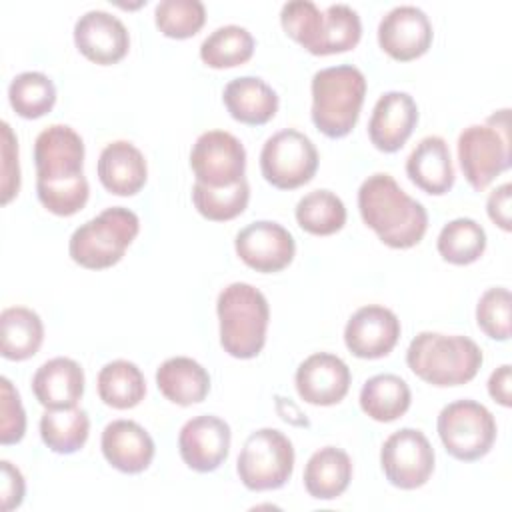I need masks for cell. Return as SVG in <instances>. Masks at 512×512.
<instances>
[{
  "label": "cell",
  "instance_id": "1",
  "mask_svg": "<svg viewBox=\"0 0 512 512\" xmlns=\"http://www.w3.org/2000/svg\"><path fill=\"white\" fill-rule=\"evenodd\" d=\"M36 194L42 206L56 216H72L88 202V180L82 172L84 142L66 124L44 128L34 142Z\"/></svg>",
  "mask_w": 512,
  "mask_h": 512
},
{
  "label": "cell",
  "instance_id": "2",
  "mask_svg": "<svg viewBox=\"0 0 512 512\" xmlns=\"http://www.w3.org/2000/svg\"><path fill=\"white\" fill-rule=\"evenodd\" d=\"M358 210L364 224L390 248L416 246L428 228L426 208L386 172H376L360 184Z\"/></svg>",
  "mask_w": 512,
  "mask_h": 512
},
{
  "label": "cell",
  "instance_id": "3",
  "mask_svg": "<svg viewBox=\"0 0 512 512\" xmlns=\"http://www.w3.org/2000/svg\"><path fill=\"white\" fill-rule=\"evenodd\" d=\"M480 346L458 334L420 332L406 350L408 368L424 382L446 388L470 382L482 366Z\"/></svg>",
  "mask_w": 512,
  "mask_h": 512
},
{
  "label": "cell",
  "instance_id": "4",
  "mask_svg": "<svg viewBox=\"0 0 512 512\" xmlns=\"http://www.w3.org/2000/svg\"><path fill=\"white\" fill-rule=\"evenodd\" d=\"M220 344L234 358L248 360L262 352L270 308L266 296L246 282H232L218 294Z\"/></svg>",
  "mask_w": 512,
  "mask_h": 512
},
{
  "label": "cell",
  "instance_id": "5",
  "mask_svg": "<svg viewBox=\"0 0 512 512\" xmlns=\"http://www.w3.org/2000/svg\"><path fill=\"white\" fill-rule=\"evenodd\" d=\"M312 122L328 138L346 136L358 122L366 96V78L352 64L318 70L312 76Z\"/></svg>",
  "mask_w": 512,
  "mask_h": 512
},
{
  "label": "cell",
  "instance_id": "6",
  "mask_svg": "<svg viewBox=\"0 0 512 512\" xmlns=\"http://www.w3.org/2000/svg\"><path fill=\"white\" fill-rule=\"evenodd\" d=\"M138 230L140 220L132 210L124 206L106 208L72 232L70 258L88 270L110 268L122 260Z\"/></svg>",
  "mask_w": 512,
  "mask_h": 512
},
{
  "label": "cell",
  "instance_id": "7",
  "mask_svg": "<svg viewBox=\"0 0 512 512\" xmlns=\"http://www.w3.org/2000/svg\"><path fill=\"white\" fill-rule=\"evenodd\" d=\"M458 162L474 190H484L510 168V110L502 108L484 124H470L458 136Z\"/></svg>",
  "mask_w": 512,
  "mask_h": 512
},
{
  "label": "cell",
  "instance_id": "8",
  "mask_svg": "<svg viewBox=\"0 0 512 512\" xmlns=\"http://www.w3.org/2000/svg\"><path fill=\"white\" fill-rule=\"evenodd\" d=\"M294 470L290 438L276 428L254 430L238 454L236 472L242 484L254 492L282 488Z\"/></svg>",
  "mask_w": 512,
  "mask_h": 512
},
{
  "label": "cell",
  "instance_id": "9",
  "mask_svg": "<svg viewBox=\"0 0 512 512\" xmlns=\"http://www.w3.org/2000/svg\"><path fill=\"white\" fill-rule=\"evenodd\" d=\"M438 436L446 452L462 462L486 456L496 440V420L492 412L476 400H456L438 414Z\"/></svg>",
  "mask_w": 512,
  "mask_h": 512
},
{
  "label": "cell",
  "instance_id": "10",
  "mask_svg": "<svg viewBox=\"0 0 512 512\" xmlns=\"http://www.w3.org/2000/svg\"><path fill=\"white\" fill-rule=\"evenodd\" d=\"M260 170L266 182L274 188H300L308 184L318 170V150L300 130H280L264 142Z\"/></svg>",
  "mask_w": 512,
  "mask_h": 512
},
{
  "label": "cell",
  "instance_id": "11",
  "mask_svg": "<svg viewBox=\"0 0 512 512\" xmlns=\"http://www.w3.org/2000/svg\"><path fill=\"white\" fill-rule=\"evenodd\" d=\"M380 466L386 480L400 490H416L434 472V448L416 428H400L390 434L380 450Z\"/></svg>",
  "mask_w": 512,
  "mask_h": 512
},
{
  "label": "cell",
  "instance_id": "12",
  "mask_svg": "<svg viewBox=\"0 0 512 512\" xmlns=\"http://www.w3.org/2000/svg\"><path fill=\"white\" fill-rule=\"evenodd\" d=\"M190 168L196 182L204 186H234L244 178L246 150L234 134L226 130H208L196 138L190 150Z\"/></svg>",
  "mask_w": 512,
  "mask_h": 512
},
{
  "label": "cell",
  "instance_id": "13",
  "mask_svg": "<svg viewBox=\"0 0 512 512\" xmlns=\"http://www.w3.org/2000/svg\"><path fill=\"white\" fill-rule=\"evenodd\" d=\"M234 248L246 266L262 274L284 270L296 254L292 234L272 220H256L244 226L236 234Z\"/></svg>",
  "mask_w": 512,
  "mask_h": 512
},
{
  "label": "cell",
  "instance_id": "14",
  "mask_svg": "<svg viewBox=\"0 0 512 512\" xmlns=\"http://www.w3.org/2000/svg\"><path fill=\"white\" fill-rule=\"evenodd\" d=\"M378 44L394 60L420 58L432 44V24L426 12L412 4L392 8L378 24Z\"/></svg>",
  "mask_w": 512,
  "mask_h": 512
},
{
  "label": "cell",
  "instance_id": "15",
  "mask_svg": "<svg viewBox=\"0 0 512 512\" xmlns=\"http://www.w3.org/2000/svg\"><path fill=\"white\" fill-rule=\"evenodd\" d=\"M230 426L212 414L184 422L178 434V450L184 464L196 472H214L228 458Z\"/></svg>",
  "mask_w": 512,
  "mask_h": 512
},
{
  "label": "cell",
  "instance_id": "16",
  "mask_svg": "<svg viewBox=\"0 0 512 512\" xmlns=\"http://www.w3.org/2000/svg\"><path fill=\"white\" fill-rule=\"evenodd\" d=\"M400 338L398 316L384 306L358 308L346 322L344 344L356 358L376 360L392 352Z\"/></svg>",
  "mask_w": 512,
  "mask_h": 512
},
{
  "label": "cell",
  "instance_id": "17",
  "mask_svg": "<svg viewBox=\"0 0 512 512\" xmlns=\"http://www.w3.org/2000/svg\"><path fill=\"white\" fill-rule=\"evenodd\" d=\"M74 44L92 62H120L130 48V36L120 18L106 10H88L74 24Z\"/></svg>",
  "mask_w": 512,
  "mask_h": 512
},
{
  "label": "cell",
  "instance_id": "18",
  "mask_svg": "<svg viewBox=\"0 0 512 512\" xmlns=\"http://www.w3.org/2000/svg\"><path fill=\"white\" fill-rule=\"evenodd\" d=\"M350 368L346 362L330 352H316L308 356L294 376L298 396L314 406L338 404L350 388Z\"/></svg>",
  "mask_w": 512,
  "mask_h": 512
},
{
  "label": "cell",
  "instance_id": "19",
  "mask_svg": "<svg viewBox=\"0 0 512 512\" xmlns=\"http://www.w3.org/2000/svg\"><path fill=\"white\" fill-rule=\"evenodd\" d=\"M418 124V106L408 92H384L368 120V138L380 152L400 150Z\"/></svg>",
  "mask_w": 512,
  "mask_h": 512
},
{
  "label": "cell",
  "instance_id": "20",
  "mask_svg": "<svg viewBox=\"0 0 512 512\" xmlns=\"http://www.w3.org/2000/svg\"><path fill=\"white\" fill-rule=\"evenodd\" d=\"M100 448L108 464L124 474L144 472L156 452L152 436L134 420H112L106 424Z\"/></svg>",
  "mask_w": 512,
  "mask_h": 512
},
{
  "label": "cell",
  "instance_id": "21",
  "mask_svg": "<svg viewBox=\"0 0 512 512\" xmlns=\"http://www.w3.org/2000/svg\"><path fill=\"white\" fill-rule=\"evenodd\" d=\"M32 392L46 410L74 408L84 394V370L72 358H52L34 372Z\"/></svg>",
  "mask_w": 512,
  "mask_h": 512
},
{
  "label": "cell",
  "instance_id": "22",
  "mask_svg": "<svg viewBox=\"0 0 512 512\" xmlns=\"http://www.w3.org/2000/svg\"><path fill=\"white\" fill-rule=\"evenodd\" d=\"M98 178L116 196H134L148 178L144 154L128 140H114L104 146L98 158Z\"/></svg>",
  "mask_w": 512,
  "mask_h": 512
},
{
  "label": "cell",
  "instance_id": "23",
  "mask_svg": "<svg viewBox=\"0 0 512 512\" xmlns=\"http://www.w3.org/2000/svg\"><path fill=\"white\" fill-rule=\"evenodd\" d=\"M408 178L426 194L442 196L454 186V166L442 136L422 138L406 158Z\"/></svg>",
  "mask_w": 512,
  "mask_h": 512
},
{
  "label": "cell",
  "instance_id": "24",
  "mask_svg": "<svg viewBox=\"0 0 512 512\" xmlns=\"http://www.w3.org/2000/svg\"><path fill=\"white\" fill-rule=\"evenodd\" d=\"M222 100L234 120L250 126L266 124L278 110V94L258 76L230 80L224 86Z\"/></svg>",
  "mask_w": 512,
  "mask_h": 512
},
{
  "label": "cell",
  "instance_id": "25",
  "mask_svg": "<svg viewBox=\"0 0 512 512\" xmlns=\"http://www.w3.org/2000/svg\"><path fill=\"white\" fill-rule=\"evenodd\" d=\"M156 386L166 400L178 406H190L208 396L210 376L196 360L188 356H174L158 366Z\"/></svg>",
  "mask_w": 512,
  "mask_h": 512
},
{
  "label": "cell",
  "instance_id": "26",
  "mask_svg": "<svg viewBox=\"0 0 512 512\" xmlns=\"http://www.w3.org/2000/svg\"><path fill=\"white\" fill-rule=\"evenodd\" d=\"M304 488L316 500H334L342 496L352 480V460L336 446L316 450L304 468Z\"/></svg>",
  "mask_w": 512,
  "mask_h": 512
},
{
  "label": "cell",
  "instance_id": "27",
  "mask_svg": "<svg viewBox=\"0 0 512 512\" xmlns=\"http://www.w3.org/2000/svg\"><path fill=\"white\" fill-rule=\"evenodd\" d=\"M44 340L40 316L24 306L4 308L0 314V352L6 360L22 362L32 358Z\"/></svg>",
  "mask_w": 512,
  "mask_h": 512
},
{
  "label": "cell",
  "instance_id": "28",
  "mask_svg": "<svg viewBox=\"0 0 512 512\" xmlns=\"http://www.w3.org/2000/svg\"><path fill=\"white\" fill-rule=\"evenodd\" d=\"M408 384L396 374H376L360 390L362 412L376 422H394L410 408Z\"/></svg>",
  "mask_w": 512,
  "mask_h": 512
},
{
  "label": "cell",
  "instance_id": "29",
  "mask_svg": "<svg viewBox=\"0 0 512 512\" xmlns=\"http://www.w3.org/2000/svg\"><path fill=\"white\" fill-rule=\"evenodd\" d=\"M98 396L106 406L128 410L138 406L146 394V380L140 368L128 360H112L98 372Z\"/></svg>",
  "mask_w": 512,
  "mask_h": 512
},
{
  "label": "cell",
  "instance_id": "30",
  "mask_svg": "<svg viewBox=\"0 0 512 512\" xmlns=\"http://www.w3.org/2000/svg\"><path fill=\"white\" fill-rule=\"evenodd\" d=\"M88 432V414L76 406L64 410H46L40 418L42 442L56 454L78 452L86 444Z\"/></svg>",
  "mask_w": 512,
  "mask_h": 512
},
{
  "label": "cell",
  "instance_id": "31",
  "mask_svg": "<svg viewBox=\"0 0 512 512\" xmlns=\"http://www.w3.org/2000/svg\"><path fill=\"white\" fill-rule=\"evenodd\" d=\"M254 52L252 34L238 24H226L210 32L200 44V58L210 68H232L248 62Z\"/></svg>",
  "mask_w": 512,
  "mask_h": 512
},
{
  "label": "cell",
  "instance_id": "32",
  "mask_svg": "<svg viewBox=\"0 0 512 512\" xmlns=\"http://www.w3.org/2000/svg\"><path fill=\"white\" fill-rule=\"evenodd\" d=\"M298 226L314 236H330L346 224V206L330 190H312L296 204Z\"/></svg>",
  "mask_w": 512,
  "mask_h": 512
},
{
  "label": "cell",
  "instance_id": "33",
  "mask_svg": "<svg viewBox=\"0 0 512 512\" xmlns=\"http://www.w3.org/2000/svg\"><path fill=\"white\" fill-rule=\"evenodd\" d=\"M438 254L456 266L476 262L486 250V232L472 218H454L442 226L436 240Z\"/></svg>",
  "mask_w": 512,
  "mask_h": 512
},
{
  "label": "cell",
  "instance_id": "34",
  "mask_svg": "<svg viewBox=\"0 0 512 512\" xmlns=\"http://www.w3.org/2000/svg\"><path fill=\"white\" fill-rule=\"evenodd\" d=\"M12 110L28 120L48 114L56 102V86L42 72H22L8 86Z\"/></svg>",
  "mask_w": 512,
  "mask_h": 512
},
{
  "label": "cell",
  "instance_id": "35",
  "mask_svg": "<svg viewBox=\"0 0 512 512\" xmlns=\"http://www.w3.org/2000/svg\"><path fill=\"white\" fill-rule=\"evenodd\" d=\"M250 200V186L248 180L242 178L234 186L226 188H212L200 182H194L192 188V202L196 210L212 222H226L240 216Z\"/></svg>",
  "mask_w": 512,
  "mask_h": 512
},
{
  "label": "cell",
  "instance_id": "36",
  "mask_svg": "<svg viewBox=\"0 0 512 512\" xmlns=\"http://www.w3.org/2000/svg\"><path fill=\"white\" fill-rule=\"evenodd\" d=\"M362 36V24L358 12L348 4H330L324 10V26L316 56H328L336 52L352 50Z\"/></svg>",
  "mask_w": 512,
  "mask_h": 512
},
{
  "label": "cell",
  "instance_id": "37",
  "mask_svg": "<svg viewBox=\"0 0 512 512\" xmlns=\"http://www.w3.org/2000/svg\"><path fill=\"white\" fill-rule=\"evenodd\" d=\"M158 30L168 38H190L206 22V8L200 0H162L154 8Z\"/></svg>",
  "mask_w": 512,
  "mask_h": 512
},
{
  "label": "cell",
  "instance_id": "38",
  "mask_svg": "<svg viewBox=\"0 0 512 512\" xmlns=\"http://www.w3.org/2000/svg\"><path fill=\"white\" fill-rule=\"evenodd\" d=\"M280 24L292 40L314 54L322 36L324 12L310 0H290L280 10Z\"/></svg>",
  "mask_w": 512,
  "mask_h": 512
},
{
  "label": "cell",
  "instance_id": "39",
  "mask_svg": "<svg viewBox=\"0 0 512 512\" xmlns=\"http://www.w3.org/2000/svg\"><path fill=\"white\" fill-rule=\"evenodd\" d=\"M510 290L504 286L488 288L476 304L478 328L492 340L510 338Z\"/></svg>",
  "mask_w": 512,
  "mask_h": 512
},
{
  "label": "cell",
  "instance_id": "40",
  "mask_svg": "<svg viewBox=\"0 0 512 512\" xmlns=\"http://www.w3.org/2000/svg\"><path fill=\"white\" fill-rule=\"evenodd\" d=\"M0 442L4 446L16 444L24 438L26 432V414L18 396V390L12 382L2 376L0 378Z\"/></svg>",
  "mask_w": 512,
  "mask_h": 512
},
{
  "label": "cell",
  "instance_id": "41",
  "mask_svg": "<svg viewBox=\"0 0 512 512\" xmlns=\"http://www.w3.org/2000/svg\"><path fill=\"white\" fill-rule=\"evenodd\" d=\"M20 190L18 140L8 122H2V204H8Z\"/></svg>",
  "mask_w": 512,
  "mask_h": 512
},
{
  "label": "cell",
  "instance_id": "42",
  "mask_svg": "<svg viewBox=\"0 0 512 512\" xmlns=\"http://www.w3.org/2000/svg\"><path fill=\"white\" fill-rule=\"evenodd\" d=\"M2 510L10 512L24 500L26 484L22 472L8 460H2Z\"/></svg>",
  "mask_w": 512,
  "mask_h": 512
},
{
  "label": "cell",
  "instance_id": "43",
  "mask_svg": "<svg viewBox=\"0 0 512 512\" xmlns=\"http://www.w3.org/2000/svg\"><path fill=\"white\" fill-rule=\"evenodd\" d=\"M510 194L512 186L510 182H504L498 188H494L486 200V212L490 220L504 232H510Z\"/></svg>",
  "mask_w": 512,
  "mask_h": 512
},
{
  "label": "cell",
  "instance_id": "44",
  "mask_svg": "<svg viewBox=\"0 0 512 512\" xmlns=\"http://www.w3.org/2000/svg\"><path fill=\"white\" fill-rule=\"evenodd\" d=\"M510 382H512V372H510V364H502L500 368H496L490 378H488V394L494 398V402H498L500 406L508 408L512 404V396H510Z\"/></svg>",
  "mask_w": 512,
  "mask_h": 512
},
{
  "label": "cell",
  "instance_id": "45",
  "mask_svg": "<svg viewBox=\"0 0 512 512\" xmlns=\"http://www.w3.org/2000/svg\"><path fill=\"white\" fill-rule=\"evenodd\" d=\"M276 410L282 416V420H286V422H290L294 426H308V420L304 418L300 408L290 398L276 396Z\"/></svg>",
  "mask_w": 512,
  "mask_h": 512
}]
</instances>
